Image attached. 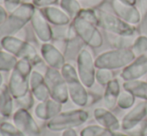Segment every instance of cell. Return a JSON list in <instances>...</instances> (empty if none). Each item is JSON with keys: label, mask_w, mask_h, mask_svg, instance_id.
Masks as SVG:
<instances>
[{"label": "cell", "mask_w": 147, "mask_h": 136, "mask_svg": "<svg viewBox=\"0 0 147 136\" xmlns=\"http://www.w3.org/2000/svg\"><path fill=\"white\" fill-rule=\"evenodd\" d=\"M136 58L130 48H114L100 53L95 58L96 68L109 70L123 69Z\"/></svg>", "instance_id": "obj_2"}, {"label": "cell", "mask_w": 147, "mask_h": 136, "mask_svg": "<svg viewBox=\"0 0 147 136\" xmlns=\"http://www.w3.org/2000/svg\"><path fill=\"white\" fill-rule=\"evenodd\" d=\"M136 97L129 91L123 89L119 94V97L117 100V106L122 110H126V109H131L135 104Z\"/></svg>", "instance_id": "obj_24"}, {"label": "cell", "mask_w": 147, "mask_h": 136, "mask_svg": "<svg viewBox=\"0 0 147 136\" xmlns=\"http://www.w3.org/2000/svg\"><path fill=\"white\" fill-rule=\"evenodd\" d=\"M123 89L129 91L136 98L147 101V81L136 79L123 82Z\"/></svg>", "instance_id": "obj_20"}, {"label": "cell", "mask_w": 147, "mask_h": 136, "mask_svg": "<svg viewBox=\"0 0 147 136\" xmlns=\"http://www.w3.org/2000/svg\"><path fill=\"white\" fill-rule=\"evenodd\" d=\"M78 17H81L83 19H85L86 21L90 22V23L96 25L97 27H99V19L98 15H97L96 9H89V8H82L81 11L78 14Z\"/></svg>", "instance_id": "obj_29"}, {"label": "cell", "mask_w": 147, "mask_h": 136, "mask_svg": "<svg viewBox=\"0 0 147 136\" xmlns=\"http://www.w3.org/2000/svg\"><path fill=\"white\" fill-rule=\"evenodd\" d=\"M132 52L134 53L136 57L140 56V55L144 54L147 52V36L146 35H138L135 37L132 44L131 48Z\"/></svg>", "instance_id": "obj_25"}, {"label": "cell", "mask_w": 147, "mask_h": 136, "mask_svg": "<svg viewBox=\"0 0 147 136\" xmlns=\"http://www.w3.org/2000/svg\"><path fill=\"white\" fill-rule=\"evenodd\" d=\"M2 88V76L0 75V89Z\"/></svg>", "instance_id": "obj_38"}, {"label": "cell", "mask_w": 147, "mask_h": 136, "mask_svg": "<svg viewBox=\"0 0 147 136\" xmlns=\"http://www.w3.org/2000/svg\"><path fill=\"white\" fill-rule=\"evenodd\" d=\"M120 1L124 2V3L130 4V5H135L136 4V0H120Z\"/></svg>", "instance_id": "obj_35"}, {"label": "cell", "mask_w": 147, "mask_h": 136, "mask_svg": "<svg viewBox=\"0 0 147 136\" xmlns=\"http://www.w3.org/2000/svg\"><path fill=\"white\" fill-rule=\"evenodd\" d=\"M44 77L51 98L62 104L67 102L69 99V94H68L67 85L61 73V70L48 67L45 72Z\"/></svg>", "instance_id": "obj_6"}, {"label": "cell", "mask_w": 147, "mask_h": 136, "mask_svg": "<svg viewBox=\"0 0 147 136\" xmlns=\"http://www.w3.org/2000/svg\"><path fill=\"white\" fill-rule=\"evenodd\" d=\"M146 81H147V78H146Z\"/></svg>", "instance_id": "obj_39"}, {"label": "cell", "mask_w": 147, "mask_h": 136, "mask_svg": "<svg viewBox=\"0 0 147 136\" xmlns=\"http://www.w3.org/2000/svg\"><path fill=\"white\" fill-rule=\"evenodd\" d=\"M146 136H147V135H146Z\"/></svg>", "instance_id": "obj_40"}, {"label": "cell", "mask_w": 147, "mask_h": 136, "mask_svg": "<svg viewBox=\"0 0 147 136\" xmlns=\"http://www.w3.org/2000/svg\"><path fill=\"white\" fill-rule=\"evenodd\" d=\"M93 116L97 124L112 131L121 129V121L106 107H97L93 111Z\"/></svg>", "instance_id": "obj_15"}, {"label": "cell", "mask_w": 147, "mask_h": 136, "mask_svg": "<svg viewBox=\"0 0 147 136\" xmlns=\"http://www.w3.org/2000/svg\"><path fill=\"white\" fill-rule=\"evenodd\" d=\"M147 118V101L142 100L135 104L121 120V129L127 131Z\"/></svg>", "instance_id": "obj_12"}, {"label": "cell", "mask_w": 147, "mask_h": 136, "mask_svg": "<svg viewBox=\"0 0 147 136\" xmlns=\"http://www.w3.org/2000/svg\"><path fill=\"white\" fill-rule=\"evenodd\" d=\"M97 15L99 19V27L103 28L106 32L123 36H134L136 29L133 25L127 23L116 14L104 11L101 9H96Z\"/></svg>", "instance_id": "obj_4"}, {"label": "cell", "mask_w": 147, "mask_h": 136, "mask_svg": "<svg viewBox=\"0 0 147 136\" xmlns=\"http://www.w3.org/2000/svg\"><path fill=\"white\" fill-rule=\"evenodd\" d=\"M111 5H112V9L114 10V13L127 23L134 26L142 21L141 14L135 7V5L124 3L120 0H112Z\"/></svg>", "instance_id": "obj_11"}, {"label": "cell", "mask_w": 147, "mask_h": 136, "mask_svg": "<svg viewBox=\"0 0 147 136\" xmlns=\"http://www.w3.org/2000/svg\"><path fill=\"white\" fill-rule=\"evenodd\" d=\"M126 134L129 136H146L147 135V118L138 123L136 126L129 130L125 131Z\"/></svg>", "instance_id": "obj_30"}, {"label": "cell", "mask_w": 147, "mask_h": 136, "mask_svg": "<svg viewBox=\"0 0 147 136\" xmlns=\"http://www.w3.org/2000/svg\"><path fill=\"white\" fill-rule=\"evenodd\" d=\"M61 136H80V135L76 132L75 129H68V130L63 131Z\"/></svg>", "instance_id": "obj_34"}, {"label": "cell", "mask_w": 147, "mask_h": 136, "mask_svg": "<svg viewBox=\"0 0 147 136\" xmlns=\"http://www.w3.org/2000/svg\"><path fill=\"white\" fill-rule=\"evenodd\" d=\"M15 101L17 103L19 108L29 110V109L32 108L33 104H34V96H33V94L31 93V91H29L26 95L15 99Z\"/></svg>", "instance_id": "obj_31"}, {"label": "cell", "mask_w": 147, "mask_h": 136, "mask_svg": "<svg viewBox=\"0 0 147 136\" xmlns=\"http://www.w3.org/2000/svg\"><path fill=\"white\" fill-rule=\"evenodd\" d=\"M77 73L82 83L86 88H91L95 83L96 65L95 59L91 52L86 48H82L77 55Z\"/></svg>", "instance_id": "obj_8"}, {"label": "cell", "mask_w": 147, "mask_h": 136, "mask_svg": "<svg viewBox=\"0 0 147 136\" xmlns=\"http://www.w3.org/2000/svg\"><path fill=\"white\" fill-rule=\"evenodd\" d=\"M112 79H114L113 70L104 69V68H97L96 74H95V80H96V82L100 86L105 87Z\"/></svg>", "instance_id": "obj_26"}, {"label": "cell", "mask_w": 147, "mask_h": 136, "mask_svg": "<svg viewBox=\"0 0 147 136\" xmlns=\"http://www.w3.org/2000/svg\"><path fill=\"white\" fill-rule=\"evenodd\" d=\"M0 136H24L13 122L4 121L0 124Z\"/></svg>", "instance_id": "obj_28"}, {"label": "cell", "mask_w": 147, "mask_h": 136, "mask_svg": "<svg viewBox=\"0 0 147 136\" xmlns=\"http://www.w3.org/2000/svg\"><path fill=\"white\" fill-rule=\"evenodd\" d=\"M61 73L67 85L69 98L72 102L78 107H85L88 105L89 93L86 90V87L82 83L81 79L75 69L71 64L66 63L61 69Z\"/></svg>", "instance_id": "obj_1"}, {"label": "cell", "mask_w": 147, "mask_h": 136, "mask_svg": "<svg viewBox=\"0 0 147 136\" xmlns=\"http://www.w3.org/2000/svg\"><path fill=\"white\" fill-rule=\"evenodd\" d=\"M89 118V114L83 109L62 111L54 118L46 122V127L54 132H63L68 129H75L83 125Z\"/></svg>", "instance_id": "obj_3"}, {"label": "cell", "mask_w": 147, "mask_h": 136, "mask_svg": "<svg viewBox=\"0 0 147 136\" xmlns=\"http://www.w3.org/2000/svg\"><path fill=\"white\" fill-rule=\"evenodd\" d=\"M3 119H4V117L2 116V114H1V113H0V124H1L2 122H4V121H3Z\"/></svg>", "instance_id": "obj_37"}, {"label": "cell", "mask_w": 147, "mask_h": 136, "mask_svg": "<svg viewBox=\"0 0 147 136\" xmlns=\"http://www.w3.org/2000/svg\"><path fill=\"white\" fill-rule=\"evenodd\" d=\"M147 73V52L136 57L127 67L123 68L120 77L124 81L140 79Z\"/></svg>", "instance_id": "obj_13"}, {"label": "cell", "mask_w": 147, "mask_h": 136, "mask_svg": "<svg viewBox=\"0 0 147 136\" xmlns=\"http://www.w3.org/2000/svg\"><path fill=\"white\" fill-rule=\"evenodd\" d=\"M115 136H129V135L126 134V133H121V132H118V131H117L116 135H115Z\"/></svg>", "instance_id": "obj_36"}, {"label": "cell", "mask_w": 147, "mask_h": 136, "mask_svg": "<svg viewBox=\"0 0 147 136\" xmlns=\"http://www.w3.org/2000/svg\"><path fill=\"white\" fill-rule=\"evenodd\" d=\"M135 7L141 14L142 20L147 17V0H136Z\"/></svg>", "instance_id": "obj_33"}, {"label": "cell", "mask_w": 147, "mask_h": 136, "mask_svg": "<svg viewBox=\"0 0 147 136\" xmlns=\"http://www.w3.org/2000/svg\"><path fill=\"white\" fill-rule=\"evenodd\" d=\"M77 37L91 48H99L103 44V36L98 27L81 17H75L72 23Z\"/></svg>", "instance_id": "obj_5"}, {"label": "cell", "mask_w": 147, "mask_h": 136, "mask_svg": "<svg viewBox=\"0 0 147 136\" xmlns=\"http://www.w3.org/2000/svg\"><path fill=\"white\" fill-rule=\"evenodd\" d=\"M61 6L63 9L68 13L69 17H77L79 12L81 11L82 6L77 0H62Z\"/></svg>", "instance_id": "obj_27"}, {"label": "cell", "mask_w": 147, "mask_h": 136, "mask_svg": "<svg viewBox=\"0 0 147 136\" xmlns=\"http://www.w3.org/2000/svg\"><path fill=\"white\" fill-rule=\"evenodd\" d=\"M17 58L7 51H0V71H10L15 68Z\"/></svg>", "instance_id": "obj_23"}, {"label": "cell", "mask_w": 147, "mask_h": 136, "mask_svg": "<svg viewBox=\"0 0 147 136\" xmlns=\"http://www.w3.org/2000/svg\"><path fill=\"white\" fill-rule=\"evenodd\" d=\"M1 45L5 49V51L13 54L16 58L26 59L32 64L39 60L38 54L34 47L23 40L7 36L1 39Z\"/></svg>", "instance_id": "obj_7"}, {"label": "cell", "mask_w": 147, "mask_h": 136, "mask_svg": "<svg viewBox=\"0 0 147 136\" xmlns=\"http://www.w3.org/2000/svg\"><path fill=\"white\" fill-rule=\"evenodd\" d=\"M41 54L44 61L51 68L61 70L62 67L66 64L64 54L52 44H49V43L43 44L41 48Z\"/></svg>", "instance_id": "obj_17"}, {"label": "cell", "mask_w": 147, "mask_h": 136, "mask_svg": "<svg viewBox=\"0 0 147 136\" xmlns=\"http://www.w3.org/2000/svg\"><path fill=\"white\" fill-rule=\"evenodd\" d=\"M14 100L8 86H2L0 89V113L4 118L13 115Z\"/></svg>", "instance_id": "obj_19"}, {"label": "cell", "mask_w": 147, "mask_h": 136, "mask_svg": "<svg viewBox=\"0 0 147 136\" xmlns=\"http://www.w3.org/2000/svg\"><path fill=\"white\" fill-rule=\"evenodd\" d=\"M120 92H121L120 83L116 78L112 79L105 86L102 97L106 108H108L110 110V109H113L117 106V100L118 97H119Z\"/></svg>", "instance_id": "obj_18"}, {"label": "cell", "mask_w": 147, "mask_h": 136, "mask_svg": "<svg viewBox=\"0 0 147 136\" xmlns=\"http://www.w3.org/2000/svg\"><path fill=\"white\" fill-rule=\"evenodd\" d=\"M105 0H81V6L89 9H97Z\"/></svg>", "instance_id": "obj_32"}, {"label": "cell", "mask_w": 147, "mask_h": 136, "mask_svg": "<svg viewBox=\"0 0 147 136\" xmlns=\"http://www.w3.org/2000/svg\"><path fill=\"white\" fill-rule=\"evenodd\" d=\"M62 103L56 101L51 97L45 101H40L35 107V116L40 120L47 122L62 112Z\"/></svg>", "instance_id": "obj_14"}, {"label": "cell", "mask_w": 147, "mask_h": 136, "mask_svg": "<svg viewBox=\"0 0 147 136\" xmlns=\"http://www.w3.org/2000/svg\"><path fill=\"white\" fill-rule=\"evenodd\" d=\"M12 121L24 136H40V127L29 110L18 108L12 115Z\"/></svg>", "instance_id": "obj_9"}, {"label": "cell", "mask_w": 147, "mask_h": 136, "mask_svg": "<svg viewBox=\"0 0 147 136\" xmlns=\"http://www.w3.org/2000/svg\"><path fill=\"white\" fill-rule=\"evenodd\" d=\"M30 91L39 102L45 101L51 97L48 86L45 81V77L41 75L39 72L32 71L29 78Z\"/></svg>", "instance_id": "obj_16"}, {"label": "cell", "mask_w": 147, "mask_h": 136, "mask_svg": "<svg viewBox=\"0 0 147 136\" xmlns=\"http://www.w3.org/2000/svg\"><path fill=\"white\" fill-rule=\"evenodd\" d=\"M117 131L109 130L100 125H88L80 131V136H115Z\"/></svg>", "instance_id": "obj_22"}, {"label": "cell", "mask_w": 147, "mask_h": 136, "mask_svg": "<svg viewBox=\"0 0 147 136\" xmlns=\"http://www.w3.org/2000/svg\"><path fill=\"white\" fill-rule=\"evenodd\" d=\"M29 78L30 75L28 74L20 71L17 68L13 69L9 80V84H8V88H9L14 99L26 95L30 91Z\"/></svg>", "instance_id": "obj_10"}, {"label": "cell", "mask_w": 147, "mask_h": 136, "mask_svg": "<svg viewBox=\"0 0 147 136\" xmlns=\"http://www.w3.org/2000/svg\"><path fill=\"white\" fill-rule=\"evenodd\" d=\"M107 37L114 48H131L133 41L135 39L134 36H123L107 32Z\"/></svg>", "instance_id": "obj_21"}]
</instances>
